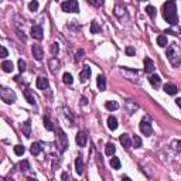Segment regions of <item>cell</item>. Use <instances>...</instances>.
Returning a JSON list of instances; mask_svg holds the SVG:
<instances>
[{
	"mask_svg": "<svg viewBox=\"0 0 181 181\" xmlns=\"http://www.w3.org/2000/svg\"><path fill=\"white\" fill-rule=\"evenodd\" d=\"M163 17L168 24L177 26L178 24V16H177V4L174 0H168L163 4Z\"/></svg>",
	"mask_w": 181,
	"mask_h": 181,
	"instance_id": "cell-1",
	"label": "cell"
},
{
	"mask_svg": "<svg viewBox=\"0 0 181 181\" xmlns=\"http://www.w3.org/2000/svg\"><path fill=\"white\" fill-rule=\"evenodd\" d=\"M91 68L88 67V65H85V67L82 68V71L79 72V79H81V82H85V81H88L89 78H91Z\"/></svg>",
	"mask_w": 181,
	"mask_h": 181,
	"instance_id": "cell-10",
	"label": "cell"
},
{
	"mask_svg": "<svg viewBox=\"0 0 181 181\" xmlns=\"http://www.w3.org/2000/svg\"><path fill=\"white\" fill-rule=\"evenodd\" d=\"M96 84H98V88L100 91H105L106 89V79H105L104 75H99V77L96 78Z\"/></svg>",
	"mask_w": 181,
	"mask_h": 181,
	"instance_id": "cell-20",
	"label": "cell"
},
{
	"mask_svg": "<svg viewBox=\"0 0 181 181\" xmlns=\"http://www.w3.org/2000/svg\"><path fill=\"white\" fill-rule=\"evenodd\" d=\"M102 31V28H100V26L98 24L96 21H92L91 23V34H98Z\"/></svg>",
	"mask_w": 181,
	"mask_h": 181,
	"instance_id": "cell-29",
	"label": "cell"
},
{
	"mask_svg": "<svg viewBox=\"0 0 181 181\" xmlns=\"http://www.w3.org/2000/svg\"><path fill=\"white\" fill-rule=\"evenodd\" d=\"M104 2L105 0H91V3H92L95 7H100V6L104 4Z\"/></svg>",
	"mask_w": 181,
	"mask_h": 181,
	"instance_id": "cell-41",
	"label": "cell"
},
{
	"mask_svg": "<svg viewBox=\"0 0 181 181\" xmlns=\"http://www.w3.org/2000/svg\"><path fill=\"white\" fill-rule=\"evenodd\" d=\"M20 168H21V171H27V170H30L28 161H26V160H23V161L20 163Z\"/></svg>",
	"mask_w": 181,
	"mask_h": 181,
	"instance_id": "cell-37",
	"label": "cell"
},
{
	"mask_svg": "<svg viewBox=\"0 0 181 181\" xmlns=\"http://www.w3.org/2000/svg\"><path fill=\"white\" fill-rule=\"evenodd\" d=\"M57 134H58V141H59L61 152H65L68 147V136L64 133L62 129H57Z\"/></svg>",
	"mask_w": 181,
	"mask_h": 181,
	"instance_id": "cell-6",
	"label": "cell"
},
{
	"mask_svg": "<svg viewBox=\"0 0 181 181\" xmlns=\"http://www.w3.org/2000/svg\"><path fill=\"white\" fill-rule=\"evenodd\" d=\"M167 44H168V41H167V37L166 36H159L157 37V45L159 47H167Z\"/></svg>",
	"mask_w": 181,
	"mask_h": 181,
	"instance_id": "cell-28",
	"label": "cell"
},
{
	"mask_svg": "<svg viewBox=\"0 0 181 181\" xmlns=\"http://www.w3.org/2000/svg\"><path fill=\"white\" fill-rule=\"evenodd\" d=\"M144 71L147 72V74H152V72H154V70H156V67H154V64H153V61L150 58H144Z\"/></svg>",
	"mask_w": 181,
	"mask_h": 181,
	"instance_id": "cell-12",
	"label": "cell"
},
{
	"mask_svg": "<svg viewBox=\"0 0 181 181\" xmlns=\"http://www.w3.org/2000/svg\"><path fill=\"white\" fill-rule=\"evenodd\" d=\"M119 140H120V144H122V146H123L125 149L132 147V139H130V136H129V134H126V133L120 134V137H119Z\"/></svg>",
	"mask_w": 181,
	"mask_h": 181,
	"instance_id": "cell-11",
	"label": "cell"
},
{
	"mask_svg": "<svg viewBox=\"0 0 181 181\" xmlns=\"http://www.w3.org/2000/svg\"><path fill=\"white\" fill-rule=\"evenodd\" d=\"M115 152H116V146H115L113 143H107L106 149H105V154L106 156H113Z\"/></svg>",
	"mask_w": 181,
	"mask_h": 181,
	"instance_id": "cell-24",
	"label": "cell"
},
{
	"mask_svg": "<svg viewBox=\"0 0 181 181\" xmlns=\"http://www.w3.org/2000/svg\"><path fill=\"white\" fill-rule=\"evenodd\" d=\"M2 68H3L4 72H11V71L14 70V65H13V62H11V61H3V64H2Z\"/></svg>",
	"mask_w": 181,
	"mask_h": 181,
	"instance_id": "cell-23",
	"label": "cell"
},
{
	"mask_svg": "<svg viewBox=\"0 0 181 181\" xmlns=\"http://www.w3.org/2000/svg\"><path fill=\"white\" fill-rule=\"evenodd\" d=\"M81 104H82V105H86V104H88L86 98H84V96H82V98H81Z\"/></svg>",
	"mask_w": 181,
	"mask_h": 181,
	"instance_id": "cell-44",
	"label": "cell"
},
{
	"mask_svg": "<svg viewBox=\"0 0 181 181\" xmlns=\"http://www.w3.org/2000/svg\"><path fill=\"white\" fill-rule=\"evenodd\" d=\"M113 13L116 17H119V19L122 20L123 19V14H126V9L123 7V6H120V4H116L113 9Z\"/></svg>",
	"mask_w": 181,
	"mask_h": 181,
	"instance_id": "cell-17",
	"label": "cell"
},
{
	"mask_svg": "<svg viewBox=\"0 0 181 181\" xmlns=\"http://www.w3.org/2000/svg\"><path fill=\"white\" fill-rule=\"evenodd\" d=\"M141 2H144V0H141Z\"/></svg>",
	"mask_w": 181,
	"mask_h": 181,
	"instance_id": "cell-46",
	"label": "cell"
},
{
	"mask_svg": "<svg viewBox=\"0 0 181 181\" xmlns=\"http://www.w3.org/2000/svg\"><path fill=\"white\" fill-rule=\"evenodd\" d=\"M75 141H77V144L79 146V147H85L86 141H88V136H86V133H84V132H78L77 137H75Z\"/></svg>",
	"mask_w": 181,
	"mask_h": 181,
	"instance_id": "cell-9",
	"label": "cell"
},
{
	"mask_svg": "<svg viewBox=\"0 0 181 181\" xmlns=\"http://www.w3.org/2000/svg\"><path fill=\"white\" fill-rule=\"evenodd\" d=\"M132 146H134L136 149L141 147V139H140V137L134 134V136H133V139H132Z\"/></svg>",
	"mask_w": 181,
	"mask_h": 181,
	"instance_id": "cell-32",
	"label": "cell"
},
{
	"mask_svg": "<svg viewBox=\"0 0 181 181\" xmlns=\"http://www.w3.org/2000/svg\"><path fill=\"white\" fill-rule=\"evenodd\" d=\"M111 166L113 167L115 170H119V168L122 167V164H120V160H119L118 157H115V156H112V159H111Z\"/></svg>",
	"mask_w": 181,
	"mask_h": 181,
	"instance_id": "cell-27",
	"label": "cell"
},
{
	"mask_svg": "<svg viewBox=\"0 0 181 181\" xmlns=\"http://www.w3.org/2000/svg\"><path fill=\"white\" fill-rule=\"evenodd\" d=\"M21 132L26 137H30V134H31V122L30 120H26L21 125Z\"/></svg>",
	"mask_w": 181,
	"mask_h": 181,
	"instance_id": "cell-15",
	"label": "cell"
},
{
	"mask_svg": "<svg viewBox=\"0 0 181 181\" xmlns=\"http://www.w3.org/2000/svg\"><path fill=\"white\" fill-rule=\"evenodd\" d=\"M7 55H9V51L4 47H2V45H0V58H6Z\"/></svg>",
	"mask_w": 181,
	"mask_h": 181,
	"instance_id": "cell-38",
	"label": "cell"
},
{
	"mask_svg": "<svg viewBox=\"0 0 181 181\" xmlns=\"http://www.w3.org/2000/svg\"><path fill=\"white\" fill-rule=\"evenodd\" d=\"M19 71L20 72H24L26 71V62L23 59H19Z\"/></svg>",
	"mask_w": 181,
	"mask_h": 181,
	"instance_id": "cell-40",
	"label": "cell"
},
{
	"mask_svg": "<svg viewBox=\"0 0 181 181\" xmlns=\"http://www.w3.org/2000/svg\"><path fill=\"white\" fill-rule=\"evenodd\" d=\"M105 106H106V109L107 111H116L119 107V105H118V102H113V100H109V102H106L105 104Z\"/></svg>",
	"mask_w": 181,
	"mask_h": 181,
	"instance_id": "cell-31",
	"label": "cell"
},
{
	"mask_svg": "<svg viewBox=\"0 0 181 181\" xmlns=\"http://www.w3.org/2000/svg\"><path fill=\"white\" fill-rule=\"evenodd\" d=\"M149 82L152 84V86H153V88H156V89H157L160 85H161V78H160L157 74H153L152 77L149 78Z\"/></svg>",
	"mask_w": 181,
	"mask_h": 181,
	"instance_id": "cell-14",
	"label": "cell"
},
{
	"mask_svg": "<svg viewBox=\"0 0 181 181\" xmlns=\"http://www.w3.org/2000/svg\"><path fill=\"white\" fill-rule=\"evenodd\" d=\"M0 2H2V0H0Z\"/></svg>",
	"mask_w": 181,
	"mask_h": 181,
	"instance_id": "cell-47",
	"label": "cell"
},
{
	"mask_svg": "<svg viewBox=\"0 0 181 181\" xmlns=\"http://www.w3.org/2000/svg\"><path fill=\"white\" fill-rule=\"evenodd\" d=\"M30 152H31V154H33V156H38L41 153V146L38 143H33V144H31Z\"/></svg>",
	"mask_w": 181,
	"mask_h": 181,
	"instance_id": "cell-26",
	"label": "cell"
},
{
	"mask_svg": "<svg viewBox=\"0 0 181 181\" xmlns=\"http://www.w3.org/2000/svg\"><path fill=\"white\" fill-rule=\"evenodd\" d=\"M107 127L111 130L118 129V119L113 118V116H109V118H107Z\"/></svg>",
	"mask_w": 181,
	"mask_h": 181,
	"instance_id": "cell-21",
	"label": "cell"
},
{
	"mask_svg": "<svg viewBox=\"0 0 181 181\" xmlns=\"http://www.w3.org/2000/svg\"><path fill=\"white\" fill-rule=\"evenodd\" d=\"M62 81H64V84H67V85H71V84L74 82V78H72V75H71L70 72H65V74L62 75Z\"/></svg>",
	"mask_w": 181,
	"mask_h": 181,
	"instance_id": "cell-30",
	"label": "cell"
},
{
	"mask_svg": "<svg viewBox=\"0 0 181 181\" xmlns=\"http://www.w3.org/2000/svg\"><path fill=\"white\" fill-rule=\"evenodd\" d=\"M82 55H84V50H79V51L77 52V55H75V61H79V59L82 58Z\"/></svg>",
	"mask_w": 181,
	"mask_h": 181,
	"instance_id": "cell-42",
	"label": "cell"
},
{
	"mask_svg": "<svg viewBox=\"0 0 181 181\" xmlns=\"http://www.w3.org/2000/svg\"><path fill=\"white\" fill-rule=\"evenodd\" d=\"M50 51H51L52 55H57V54L59 52V45H58V43H52V44L50 45Z\"/></svg>",
	"mask_w": 181,
	"mask_h": 181,
	"instance_id": "cell-34",
	"label": "cell"
},
{
	"mask_svg": "<svg viewBox=\"0 0 181 181\" xmlns=\"http://www.w3.org/2000/svg\"><path fill=\"white\" fill-rule=\"evenodd\" d=\"M0 99L3 100V102H6V104L11 105L16 102L17 96H16V92L13 89L6 88V86H0Z\"/></svg>",
	"mask_w": 181,
	"mask_h": 181,
	"instance_id": "cell-3",
	"label": "cell"
},
{
	"mask_svg": "<svg viewBox=\"0 0 181 181\" xmlns=\"http://www.w3.org/2000/svg\"><path fill=\"white\" fill-rule=\"evenodd\" d=\"M31 37L36 38V40H43L44 38V31H43V27L41 26H33L31 27Z\"/></svg>",
	"mask_w": 181,
	"mask_h": 181,
	"instance_id": "cell-7",
	"label": "cell"
},
{
	"mask_svg": "<svg viewBox=\"0 0 181 181\" xmlns=\"http://www.w3.org/2000/svg\"><path fill=\"white\" fill-rule=\"evenodd\" d=\"M167 58L170 61V64L173 67H178L181 62V50H180V45L177 43H173L170 44V47L167 48Z\"/></svg>",
	"mask_w": 181,
	"mask_h": 181,
	"instance_id": "cell-2",
	"label": "cell"
},
{
	"mask_svg": "<svg viewBox=\"0 0 181 181\" xmlns=\"http://www.w3.org/2000/svg\"><path fill=\"white\" fill-rule=\"evenodd\" d=\"M43 123H44V127H45V129L50 130V132L55 130V127H54V125H52V122L50 120V118H48V116H44V120H43Z\"/></svg>",
	"mask_w": 181,
	"mask_h": 181,
	"instance_id": "cell-25",
	"label": "cell"
},
{
	"mask_svg": "<svg viewBox=\"0 0 181 181\" xmlns=\"http://www.w3.org/2000/svg\"><path fill=\"white\" fill-rule=\"evenodd\" d=\"M50 68H51L52 74H57L59 71V62L57 61V58H52L51 61H50Z\"/></svg>",
	"mask_w": 181,
	"mask_h": 181,
	"instance_id": "cell-22",
	"label": "cell"
},
{
	"mask_svg": "<svg viewBox=\"0 0 181 181\" xmlns=\"http://www.w3.org/2000/svg\"><path fill=\"white\" fill-rule=\"evenodd\" d=\"M61 178H62V180H68V178H70V174H68V173H64L62 175H61Z\"/></svg>",
	"mask_w": 181,
	"mask_h": 181,
	"instance_id": "cell-43",
	"label": "cell"
},
{
	"mask_svg": "<svg viewBox=\"0 0 181 181\" xmlns=\"http://www.w3.org/2000/svg\"><path fill=\"white\" fill-rule=\"evenodd\" d=\"M164 92L168 93V95H177L178 89L174 84H170V82H168V84H164Z\"/></svg>",
	"mask_w": 181,
	"mask_h": 181,
	"instance_id": "cell-13",
	"label": "cell"
},
{
	"mask_svg": "<svg viewBox=\"0 0 181 181\" xmlns=\"http://www.w3.org/2000/svg\"><path fill=\"white\" fill-rule=\"evenodd\" d=\"M31 52H33V57L37 61H41L43 59V57H44V51H43V47L38 44H34L33 48H31Z\"/></svg>",
	"mask_w": 181,
	"mask_h": 181,
	"instance_id": "cell-8",
	"label": "cell"
},
{
	"mask_svg": "<svg viewBox=\"0 0 181 181\" xmlns=\"http://www.w3.org/2000/svg\"><path fill=\"white\" fill-rule=\"evenodd\" d=\"M23 95H24L26 100L28 102L30 105H34V104H36V98H34L33 92H31L30 89H24V91H23Z\"/></svg>",
	"mask_w": 181,
	"mask_h": 181,
	"instance_id": "cell-18",
	"label": "cell"
},
{
	"mask_svg": "<svg viewBox=\"0 0 181 181\" xmlns=\"http://www.w3.org/2000/svg\"><path fill=\"white\" fill-rule=\"evenodd\" d=\"M126 54H127L129 57H133L134 54H136V50H134L133 47H127L126 48Z\"/></svg>",
	"mask_w": 181,
	"mask_h": 181,
	"instance_id": "cell-39",
	"label": "cell"
},
{
	"mask_svg": "<svg viewBox=\"0 0 181 181\" xmlns=\"http://www.w3.org/2000/svg\"><path fill=\"white\" fill-rule=\"evenodd\" d=\"M146 13H147L152 19H154L156 14H157V10H156V7H153V6H147V7H146Z\"/></svg>",
	"mask_w": 181,
	"mask_h": 181,
	"instance_id": "cell-33",
	"label": "cell"
},
{
	"mask_svg": "<svg viewBox=\"0 0 181 181\" xmlns=\"http://www.w3.org/2000/svg\"><path fill=\"white\" fill-rule=\"evenodd\" d=\"M175 104H177V106H181V99H180V98L175 99Z\"/></svg>",
	"mask_w": 181,
	"mask_h": 181,
	"instance_id": "cell-45",
	"label": "cell"
},
{
	"mask_svg": "<svg viewBox=\"0 0 181 181\" xmlns=\"http://www.w3.org/2000/svg\"><path fill=\"white\" fill-rule=\"evenodd\" d=\"M28 10L30 11H37L38 10V2L37 0H31L28 3Z\"/></svg>",
	"mask_w": 181,
	"mask_h": 181,
	"instance_id": "cell-36",
	"label": "cell"
},
{
	"mask_svg": "<svg viewBox=\"0 0 181 181\" xmlns=\"http://www.w3.org/2000/svg\"><path fill=\"white\" fill-rule=\"evenodd\" d=\"M61 9L65 13H78L79 11V6H78L77 0H67L61 4Z\"/></svg>",
	"mask_w": 181,
	"mask_h": 181,
	"instance_id": "cell-4",
	"label": "cell"
},
{
	"mask_svg": "<svg viewBox=\"0 0 181 181\" xmlns=\"http://www.w3.org/2000/svg\"><path fill=\"white\" fill-rule=\"evenodd\" d=\"M75 171H77L79 175L84 173V161H82V157L78 156L77 160H75Z\"/></svg>",
	"mask_w": 181,
	"mask_h": 181,
	"instance_id": "cell-16",
	"label": "cell"
},
{
	"mask_svg": "<svg viewBox=\"0 0 181 181\" xmlns=\"http://www.w3.org/2000/svg\"><path fill=\"white\" fill-rule=\"evenodd\" d=\"M139 127H140V132L144 134V136H150V134L153 133L152 123H150V119H149L147 116H144V118L141 119V122H140V125H139Z\"/></svg>",
	"mask_w": 181,
	"mask_h": 181,
	"instance_id": "cell-5",
	"label": "cell"
},
{
	"mask_svg": "<svg viewBox=\"0 0 181 181\" xmlns=\"http://www.w3.org/2000/svg\"><path fill=\"white\" fill-rule=\"evenodd\" d=\"M14 153L17 156H23L26 153V149H24V146H21V144H17V146H14Z\"/></svg>",
	"mask_w": 181,
	"mask_h": 181,
	"instance_id": "cell-35",
	"label": "cell"
},
{
	"mask_svg": "<svg viewBox=\"0 0 181 181\" xmlns=\"http://www.w3.org/2000/svg\"><path fill=\"white\" fill-rule=\"evenodd\" d=\"M38 89H47L48 88V79L44 77H38L37 78V82H36Z\"/></svg>",
	"mask_w": 181,
	"mask_h": 181,
	"instance_id": "cell-19",
	"label": "cell"
}]
</instances>
